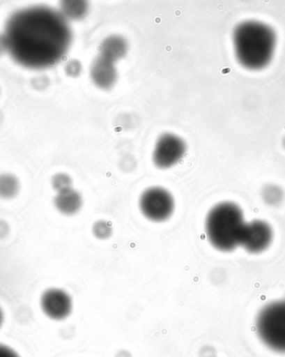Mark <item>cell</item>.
I'll list each match as a JSON object with an SVG mask.
<instances>
[{
    "instance_id": "obj_5",
    "label": "cell",
    "mask_w": 285,
    "mask_h": 357,
    "mask_svg": "<svg viewBox=\"0 0 285 357\" xmlns=\"http://www.w3.org/2000/svg\"><path fill=\"white\" fill-rule=\"evenodd\" d=\"M174 199L169 191L162 187H151L139 198V209L144 218L154 222H162L171 218Z\"/></svg>"
},
{
    "instance_id": "obj_24",
    "label": "cell",
    "mask_w": 285,
    "mask_h": 357,
    "mask_svg": "<svg viewBox=\"0 0 285 357\" xmlns=\"http://www.w3.org/2000/svg\"><path fill=\"white\" fill-rule=\"evenodd\" d=\"M2 120H3V114H2L1 112H0V124H1Z\"/></svg>"
},
{
    "instance_id": "obj_16",
    "label": "cell",
    "mask_w": 285,
    "mask_h": 357,
    "mask_svg": "<svg viewBox=\"0 0 285 357\" xmlns=\"http://www.w3.org/2000/svg\"><path fill=\"white\" fill-rule=\"evenodd\" d=\"M53 188L57 192L72 188V180L70 176L65 173H59L52 178Z\"/></svg>"
},
{
    "instance_id": "obj_19",
    "label": "cell",
    "mask_w": 285,
    "mask_h": 357,
    "mask_svg": "<svg viewBox=\"0 0 285 357\" xmlns=\"http://www.w3.org/2000/svg\"><path fill=\"white\" fill-rule=\"evenodd\" d=\"M0 357H20L16 351L3 344H0Z\"/></svg>"
},
{
    "instance_id": "obj_18",
    "label": "cell",
    "mask_w": 285,
    "mask_h": 357,
    "mask_svg": "<svg viewBox=\"0 0 285 357\" xmlns=\"http://www.w3.org/2000/svg\"><path fill=\"white\" fill-rule=\"evenodd\" d=\"M49 86V79L45 76H40L32 80V86L37 91H43Z\"/></svg>"
},
{
    "instance_id": "obj_3",
    "label": "cell",
    "mask_w": 285,
    "mask_h": 357,
    "mask_svg": "<svg viewBox=\"0 0 285 357\" xmlns=\"http://www.w3.org/2000/svg\"><path fill=\"white\" fill-rule=\"evenodd\" d=\"M246 223L239 206L233 202H221L207 215L208 240L219 252H231L240 245Z\"/></svg>"
},
{
    "instance_id": "obj_20",
    "label": "cell",
    "mask_w": 285,
    "mask_h": 357,
    "mask_svg": "<svg viewBox=\"0 0 285 357\" xmlns=\"http://www.w3.org/2000/svg\"><path fill=\"white\" fill-rule=\"evenodd\" d=\"M8 232V225L3 222V220H0V238H3L7 236Z\"/></svg>"
},
{
    "instance_id": "obj_23",
    "label": "cell",
    "mask_w": 285,
    "mask_h": 357,
    "mask_svg": "<svg viewBox=\"0 0 285 357\" xmlns=\"http://www.w3.org/2000/svg\"><path fill=\"white\" fill-rule=\"evenodd\" d=\"M3 313L1 308H0V327H1V326L3 324Z\"/></svg>"
},
{
    "instance_id": "obj_25",
    "label": "cell",
    "mask_w": 285,
    "mask_h": 357,
    "mask_svg": "<svg viewBox=\"0 0 285 357\" xmlns=\"http://www.w3.org/2000/svg\"><path fill=\"white\" fill-rule=\"evenodd\" d=\"M284 146L285 147V138L284 139Z\"/></svg>"
},
{
    "instance_id": "obj_12",
    "label": "cell",
    "mask_w": 285,
    "mask_h": 357,
    "mask_svg": "<svg viewBox=\"0 0 285 357\" xmlns=\"http://www.w3.org/2000/svg\"><path fill=\"white\" fill-rule=\"evenodd\" d=\"M61 3V14L66 19H82L88 10V4L85 1H63Z\"/></svg>"
},
{
    "instance_id": "obj_21",
    "label": "cell",
    "mask_w": 285,
    "mask_h": 357,
    "mask_svg": "<svg viewBox=\"0 0 285 357\" xmlns=\"http://www.w3.org/2000/svg\"><path fill=\"white\" fill-rule=\"evenodd\" d=\"M6 50H7L6 41H4L3 36H0V54Z\"/></svg>"
},
{
    "instance_id": "obj_11",
    "label": "cell",
    "mask_w": 285,
    "mask_h": 357,
    "mask_svg": "<svg viewBox=\"0 0 285 357\" xmlns=\"http://www.w3.org/2000/svg\"><path fill=\"white\" fill-rule=\"evenodd\" d=\"M128 48L127 41L123 37L112 36L106 38L100 45L99 55L114 63L125 56Z\"/></svg>"
},
{
    "instance_id": "obj_8",
    "label": "cell",
    "mask_w": 285,
    "mask_h": 357,
    "mask_svg": "<svg viewBox=\"0 0 285 357\" xmlns=\"http://www.w3.org/2000/svg\"><path fill=\"white\" fill-rule=\"evenodd\" d=\"M40 307L46 317L54 321H62L70 316L73 301L66 291L51 288L43 293Z\"/></svg>"
},
{
    "instance_id": "obj_1",
    "label": "cell",
    "mask_w": 285,
    "mask_h": 357,
    "mask_svg": "<svg viewBox=\"0 0 285 357\" xmlns=\"http://www.w3.org/2000/svg\"><path fill=\"white\" fill-rule=\"evenodd\" d=\"M3 38L7 50L20 65L45 69L65 56L71 45L72 31L61 13L35 7L12 15Z\"/></svg>"
},
{
    "instance_id": "obj_6",
    "label": "cell",
    "mask_w": 285,
    "mask_h": 357,
    "mask_svg": "<svg viewBox=\"0 0 285 357\" xmlns=\"http://www.w3.org/2000/svg\"><path fill=\"white\" fill-rule=\"evenodd\" d=\"M186 151L184 139L176 135L164 134L157 140L153 161L160 169L171 168L180 162Z\"/></svg>"
},
{
    "instance_id": "obj_4",
    "label": "cell",
    "mask_w": 285,
    "mask_h": 357,
    "mask_svg": "<svg viewBox=\"0 0 285 357\" xmlns=\"http://www.w3.org/2000/svg\"><path fill=\"white\" fill-rule=\"evenodd\" d=\"M259 339L270 350L285 354V300L263 307L256 319Z\"/></svg>"
},
{
    "instance_id": "obj_9",
    "label": "cell",
    "mask_w": 285,
    "mask_h": 357,
    "mask_svg": "<svg viewBox=\"0 0 285 357\" xmlns=\"http://www.w3.org/2000/svg\"><path fill=\"white\" fill-rule=\"evenodd\" d=\"M91 76L96 86L109 89L112 88L117 82L116 67L114 62L99 55L92 63Z\"/></svg>"
},
{
    "instance_id": "obj_13",
    "label": "cell",
    "mask_w": 285,
    "mask_h": 357,
    "mask_svg": "<svg viewBox=\"0 0 285 357\" xmlns=\"http://www.w3.org/2000/svg\"><path fill=\"white\" fill-rule=\"evenodd\" d=\"M20 191V181L11 174H3L0 176V197L3 199L14 198Z\"/></svg>"
},
{
    "instance_id": "obj_22",
    "label": "cell",
    "mask_w": 285,
    "mask_h": 357,
    "mask_svg": "<svg viewBox=\"0 0 285 357\" xmlns=\"http://www.w3.org/2000/svg\"><path fill=\"white\" fill-rule=\"evenodd\" d=\"M116 357H131V355L130 352H128L126 351H121L120 352H118V354Z\"/></svg>"
},
{
    "instance_id": "obj_7",
    "label": "cell",
    "mask_w": 285,
    "mask_h": 357,
    "mask_svg": "<svg viewBox=\"0 0 285 357\" xmlns=\"http://www.w3.org/2000/svg\"><path fill=\"white\" fill-rule=\"evenodd\" d=\"M273 241V229L263 220L247 222L240 245L251 254H259L269 248Z\"/></svg>"
},
{
    "instance_id": "obj_17",
    "label": "cell",
    "mask_w": 285,
    "mask_h": 357,
    "mask_svg": "<svg viewBox=\"0 0 285 357\" xmlns=\"http://www.w3.org/2000/svg\"><path fill=\"white\" fill-rule=\"evenodd\" d=\"M82 66L79 61L73 59L67 63L66 67V74L70 77H77V76L82 73Z\"/></svg>"
},
{
    "instance_id": "obj_14",
    "label": "cell",
    "mask_w": 285,
    "mask_h": 357,
    "mask_svg": "<svg viewBox=\"0 0 285 357\" xmlns=\"http://www.w3.org/2000/svg\"><path fill=\"white\" fill-rule=\"evenodd\" d=\"M262 197L268 206L277 207L284 202V190L278 185H268L262 190Z\"/></svg>"
},
{
    "instance_id": "obj_15",
    "label": "cell",
    "mask_w": 285,
    "mask_h": 357,
    "mask_svg": "<svg viewBox=\"0 0 285 357\" xmlns=\"http://www.w3.org/2000/svg\"><path fill=\"white\" fill-rule=\"evenodd\" d=\"M113 229L111 225L106 220H98L97 222L93 225V234L98 239L106 240L111 236Z\"/></svg>"
},
{
    "instance_id": "obj_10",
    "label": "cell",
    "mask_w": 285,
    "mask_h": 357,
    "mask_svg": "<svg viewBox=\"0 0 285 357\" xmlns=\"http://www.w3.org/2000/svg\"><path fill=\"white\" fill-rule=\"evenodd\" d=\"M54 206L65 215L77 214L83 206V198L78 191L69 189L59 192L54 198Z\"/></svg>"
},
{
    "instance_id": "obj_2",
    "label": "cell",
    "mask_w": 285,
    "mask_h": 357,
    "mask_svg": "<svg viewBox=\"0 0 285 357\" xmlns=\"http://www.w3.org/2000/svg\"><path fill=\"white\" fill-rule=\"evenodd\" d=\"M276 40L274 29L258 21H245L237 25L233 33L238 61L250 70H262L269 65Z\"/></svg>"
}]
</instances>
